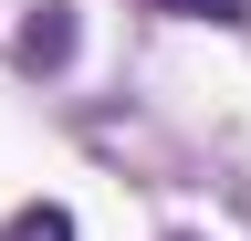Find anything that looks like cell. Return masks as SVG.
<instances>
[{
	"label": "cell",
	"instance_id": "3957f363",
	"mask_svg": "<svg viewBox=\"0 0 251 241\" xmlns=\"http://www.w3.org/2000/svg\"><path fill=\"white\" fill-rule=\"evenodd\" d=\"M168 11H188V21H220V32H241V21H251V0H168Z\"/></svg>",
	"mask_w": 251,
	"mask_h": 241
},
{
	"label": "cell",
	"instance_id": "6da1fadb",
	"mask_svg": "<svg viewBox=\"0 0 251 241\" xmlns=\"http://www.w3.org/2000/svg\"><path fill=\"white\" fill-rule=\"evenodd\" d=\"M11 53H21L31 74H52V63H74V11H63V0H42V11H31L21 32H11Z\"/></svg>",
	"mask_w": 251,
	"mask_h": 241
},
{
	"label": "cell",
	"instance_id": "7a4b0ae2",
	"mask_svg": "<svg viewBox=\"0 0 251 241\" xmlns=\"http://www.w3.org/2000/svg\"><path fill=\"white\" fill-rule=\"evenodd\" d=\"M0 241H74V210H63V199H31V210L0 220Z\"/></svg>",
	"mask_w": 251,
	"mask_h": 241
}]
</instances>
